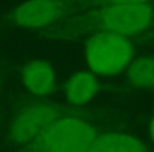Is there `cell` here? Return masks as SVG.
Returning a JSON list of instances; mask_svg holds the SVG:
<instances>
[{
    "mask_svg": "<svg viewBox=\"0 0 154 152\" xmlns=\"http://www.w3.org/2000/svg\"><path fill=\"white\" fill-rule=\"evenodd\" d=\"M96 128L78 116H58L30 143L29 152H85L96 139Z\"/></svg>",
    "mask_w": 154,
    "mask_h": 152,
    "instance_id": "obj_1",
    "label": "cell"
},
{
    "mask_svg": "<svg viewBox=\"0 0 154 152\" xmlns=\"http://www.w3.org/2000/svg\"><path fill=\"white\" fill-rule=\"evenodd\" d=\"M85 58L91 72L112 76L129 66L133 58V45L126 36L100 31L87 42Z\"/></svg>",
    "mask_w": 154,
    "mask_h": 152,
    "instance_id": "obj_2",
    "label": "cell"
},
{
    "mask_svg": "<svg viewBox=\"0 0 154 152\" xmlns=\"http://www.w3.org/2000/svg\"><path fill=\"white\" fill-rule=\"evenodd\" d=\"M154 16L150 3H123L103 6L96 16V27L100 31L132 36L144 31Z\"/></svg>",
    "mask_w": 154,
    "mask_h": 152,
    "instance_id": "obj_3",
    "label": "cell"
},
{
    "mask_svg": "<svg viewBox=\"0 0 154 152\" xmlns=\"http://www.w3.org/2000/svg\"><path fill=\"white\" fill-rule=\"evenodd\" d=\"M63 115V110L50 103H36L23 109L12 121L9 136L18 145L30 143L47 125Z\"/></svg>",
    "mask_w": 154,
    "mask_h": 152,
    "instance_id": "obj_4",
    "label": "cell"
},
{
    "mask_svg": "<svg viewBox=\"0 0 154 152\" xmlns=\"http://www.w3.org/2000/svg\"><path fill=\"white\" fill-rule=\"evenodd\" d=\"M70 7V0H27L12 12V21L26 28H38L52 24Z\"/></svg>",
    "mask_w": 154,
    "mask_h": 152,
    "instance_id": "obj_5",
    "label": "cell"
},
{
    "mask_svg": "<svg viewBox=\"0 0 154 152\" xmlns=\"http://www.w3.org/2000/svg\"><path fill=\"white\" fill-rule=\"evenodd\" d=\"M23 82L30 93L36 96H45L54 88L55 84L54 69L45 60H35L24 67Z\"/></svg>",
    "mask_w": 154,
    "mask_h": 152,
    "instance_id": "obj_6",
    "label": "cell"
},
{
    "mask_svg": "<svg viewBox=\"0 0 154 152\" xmlns=\"http://www.w3.org/2000/svg\"><path fill=\"white\" fill-rule=\"evenodd\" d=\"M85 152H150L145 143L123 133L97 134Z\"/></svg>",
    "mask_w": 154,
    "mask_h": 152,
    "instance_id": "obj_7",
    "label": "cell"
},
{
    "mask_svg": "<svg viewBox=\"0 0 154 152\" xmlns=\"http://www.w3.org/2000/svg\"><path fill=\"white\" fill-rule=\"evenodd\" d=\"M66 97L72 104L82 106L91 100L99 91V82L90 72H76L66 84Z\"/></svg>",
    "mask_w": 154,
    "mask_h": 152,
    "instance_id": "obj_8",
    "label": "cell"
},
{
    "mask_svg": "<svg viewBox=\"0 0 154 152\" xmlns=\"http://www.w3.org/2000/svg\"><path fill=\"white\" fill-rule=\"evenodd\" d=\"M126 79L135 87L154 88V58L132 60L126 67Z\"/></svg>",
    "mask_w": 154,
    "mask_h": 152,
    "instance_id": "obj_9",
    "label": "cell"
},
{
    "mask_svg": "<svg viewBox=\"0 0 154 152\" xmlns=\"http://www.w3.org/2000/svg\"><path fill=\"white\" fill-rule=\"evenodd\" d=\"M151 0H96L99 6H109V4H123V3H150Z\"/></svg>",
    "mask_w": 154,
    "mask_h": 152,
    "instance_id": "obj_10",
    "label": "cell"
},
{
    "mask_svg": "<svg viewBox=\"0 0 154 152\" xmlns=\"http://www.w3.org/2000/svg\"><path fill=\"white\" fill-rule=\"evenodd\" d=\"M150 139L154 143V116L151 118V122H150Z\"/></svg>",
    "mask_w": 154,
    "mask_h": 152,
    "instance_id": "obj_11",
    "label": "cell"
}]
</instances>
